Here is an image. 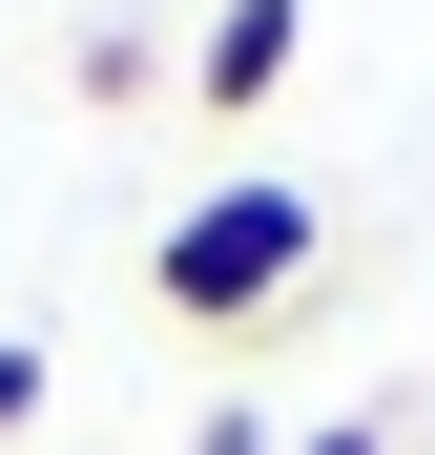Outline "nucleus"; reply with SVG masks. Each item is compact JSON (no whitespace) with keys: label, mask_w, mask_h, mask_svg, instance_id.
<instances>
[{"label":"nucleus","mask_w":435,"mask_h":455,"mask_svg":"<svg viewBox=\"0 0 435 455\" xmlns=\"http://www.w3.org/2000/svg\"><path fill=\"white\" fill-rule=\"evenodd\" d=\"M311 249H332V207L290 166H229V187H187L166 228H145V311L166 331H270L290 290H311Z\"/></svg>","instance_id":"nucleus-1"},{"label":"nucleus","mask_w":435,"mask_h":455,"mask_svg":"<svg viewBox=\"0 0 435 455\" xmlns=\"http://www.w3.org/2000/svg\"><path fill=\"white\" fill-rule=\"evenodd\" d=\"M290 455H394V414H311V435H290Z\"/></svg>","instance_id":"nucleus-4"},{"label":"nucleus","mask_w":435,"mask_h":455,"mask_svg":"<svg viewBox=\"0 0 435 455\" xmlns=\"http://www.w3.org/2000/svg\"><path fill=\"white\" fill-rule=\"evenodd\" d=\"M187 455H290V435H270L249 394H207V435H187Z\"/></svg>","instance_id":"nucleus-3"},{"label":"nucleus","mask_w":435,"mask_h":455,"mask_svg":"<svg viewBox=\"0 0 435 455\" xmlns=\"http://www.w3.org/2000/svg\"><path fill=\"white\" fill-rule=\"evenodd\" d=\"M290 42H311V0H207V42H187V104H207V124H270Z\"/></svg>","instance_id":"nucleus-2"}]
</instances>
